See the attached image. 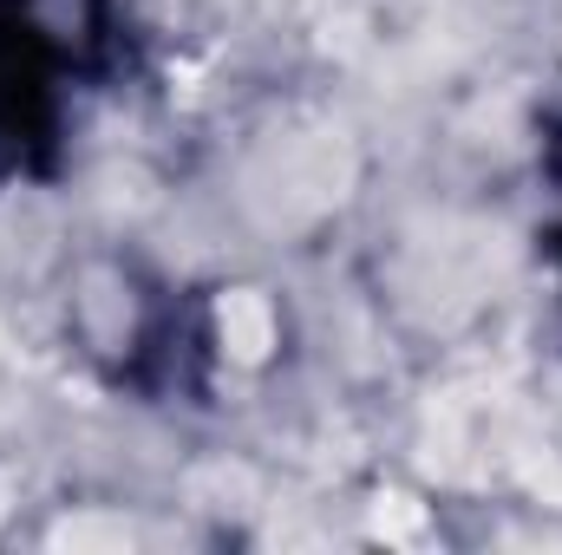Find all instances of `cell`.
Masks as SVG:
<instances>
[{
	"mask_svg": "<svg viewBox=\"0 0 562 555\" xmlns=\"http://www.w3.org/2000/svg\"><path fill=\"white\" fill-rule=\"evenodd\" d=\"M223 340L236 347V360H262L269 340H276L269 301H262V294H229V301H223Z\"/></svg>",
	"mask_w": 562,
	"mask_h": 555,
	"instance_id": "6da1fadb",
	"label": "cell"
},
{
	"mask_svg": "<svg viewBox=\"0 0 562 555\" xmlns=\"http://www.w3.org/2000/svg\"><path fill=\"white\" fill-rule=\"evenodd\" d=\"M386 530H393V536H400V530H419V510H413L406 497H393V503H380V536H386Z\"/></svg>",
	"mask_w": 562,
	"mask_h": 555,
	"instance_id": "7a4b0ae2",
	"label": "cell"
}]
</instances>
